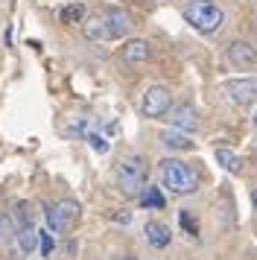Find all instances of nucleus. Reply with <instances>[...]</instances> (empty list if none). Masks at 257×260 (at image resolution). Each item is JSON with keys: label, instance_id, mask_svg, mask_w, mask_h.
I'll use <instances>...</instances> for the list:
<instances>
[{"label": "nucleus", "instance_id": "f257e3e1", "mask_svg": "<svg viewBox=\"0 0 257 260\" xmlns=\"http://www.w3.org/2000/svg\"><path fill=\"white\" fill-rule=\"evenodd\" d=\"M184 21L196 32H205V36H213L219 32V26L225 24V12L213 0H187L184 3Z\"/></svg>", "mask_w": 257, "mask_h": 260}, {"label": "nucleus", "instance_id": "f03ea898", "mask_svg": "<svg viewBox=\"0 0 257 260\" xmlns=\"http://www.w3.org/2000/svg\"><path fill=\"white\" fill-rule=\"evenodd\" d=\"M161 181H164V187L178 193V196H193L199 190L196 170L187 161H178V158H170V161L161 164Z\"/></svg>", "mask_w": 257, "mask_h": 260}, {"label": "nucleus", "instance_id": "7ed1b4c3", "mask_svg": "<svg viewBox=\"0 0 257 260\" xmlns=\"http://www.w3.org/2000/svg\"><path fill=\"white\" fill-rule=\"evenodd\" d=\"M146 178H149V167L140 155H132V158H123L117 164V181H120V190L126 196H140L143 187H146Z\"/></svg>", "mask_w": 257, "mask_h": 260}, {"label": "nucleus", "instance_id": "20e7f679", "mask_svg": "<svg viewBox=\"0 0 257 260\" xmlns=\"http://www.w3.org/2000/svg\"><path fill=\"white\" fill-rule=\"evenodd\" d=\"M44 213H47L50 231L61 234V231H68V228L76 225V219H79V202L76 199H61V202H56V205H47Z\"/></svg>", "mask_w": 257, "mask_h": 260}, {"label": "nucleus", "instance_id": "39448f33", "mask_svg": "<svg viewBox=\"0 0 257 260\" xmlns=\"http://www.w3.org/2000/svg\"><path fill=\"white\" fill-rule=\"evenodd\" d=\"M100 15V24H103V38L105 41H117V38L128 36V29H132V18H128L126 9H120V6H105Z\"/></svg>", "mask_w": 257, "mask_h": 260}, {"label": "nucleus", "instance_id": "423d86ee", "mask_svg": "<svg viewBox=\"0 0 257 260\" xmlns=\"http://www.w3.org/2000/svg\"><path fill=\"white\" fill-rule=\"evenodd\" d=\"M170 108H173V96H170V91H167L164 85H149L146 94H143V103H140L143 117L161 120V117L170 114Z\"/></svg>", "mask_w": 257, "mask_h": 260}, {"label": "nucleus", "instance_id": "0eeeda50", "mask_svg": "<svg viewBox=\"0 0 257 260\" xmlns=\"http://www.w3.org/2000/svg\"><path fill=\"white\" fill-rule=\"evenodd\" d=\"M222 94L234 106H251L257 100V76H237L222 85Z\"/></svg>", "mask_w": 257, "mask_h": 260}, {"label": "nucleus", "instance_id": "6e6552de", "mask_svg": "<svg viewBox=\"0 0 257 260\" xmlns=\"http://www.w3.org/2000/svg\"><path fill=\"white\" fill-rule=\"evenodd\" d=\"M170 126L173 129H181L187 132V135H193V132L199 129V114L193 106H187V103H181V106H173L170 108Z\"/></svg>", "mask_w": 257, "mask_h": 260}, {"label": "nucleus", "instance_id": "1a4fd4ad", "mask_svg": "<svg viewBox=\"0 0 257 260\" xmlns=\"http://www.w3.org/2000/svg\"><path fill=\"white\" fill-rule=\"evenodd\" d=\"M225 59H228V64L231 68H251L257 61V50L248 44V41H234V44H228V53H225Z\"/></svg>", "mask_w": 257, "mask_h": 260}, {"label": "nucleus", "instance_id": "9d476101", "mask_svg": "<svg viewBox=\"0 0 257 260\" xmlns=\"http://www.w3.org/2000/svg\"><path fill=\"white\" fill-rule=\"evenodd\" d=\"M123 59L128 64H140V61H149L152 59V47L149 41H143V38H128L126 44H123Z\"/></svg>", "mask_w": 257, "mask_h": 260}, {"label": "nucleus", "instance_id": "9b49d317", "mask_svg": "<svg viewBox=\"0 0 257 260\" xmlns=\"http://www.w3.org/2000/svg\"><path fill=\"white\" fill-rule=\"evenodd\" d=\"M143 234H146V243H149L152 248H167L170 240H173V231L164 222H155V219L143 225Z\"/></svg>", "mask_w": 257, "mask_h": 260}, {"label": "nucleus", "instance_id": "f8f14e48", "mask_svg": "<svg viewBox=\"0 0 257 260\" xmlns=\"http://www.w3.org/2000/svg\"><path fill=\"white\" fill-rule=\"evenodd\" d=\"M161 143L167 146V149H175V152H187V149H193L196 146V141L187 135V132L181 129H170L161 135Z\"/></svg>", "mask_w": 257, "mask_h": 260}, {"label": "nucleus", "instance_id": "ddd939ff", "mask_svg": "<svg viewBox=\"0 0 257 260\" xmlns=\"http://www.w3.org/2000/svg\"><path fill=\"white\" fill-rule=\"evenodd\" d=\"M18 248H21V254H33L35 246H38V231H35V225H21L18 228Z\"/></svg>", "mask_w": 257, "mask_h": 260}, {"label": "nucleus", "instance_id": "4468645a", "mask_svg": "<svg viewBox=\"0 0 257 260\" xmlns=\"http://www.w3.org/2000/svg\"><path fill=\"white\" fill-rule=\"evenodd\" d=\"M213 158H216V161H219V167H222V170H228V173H240V170H243L240 155L231 152V149H216V152H213Z\"/></svg>", "mask_w": 257, "mask_h": 260}, {"label": "nucleus", "instance_id": "2eb2a0df", "mask_svg": "<svg viewBox=\"0 0 257 260\" xmlns=\"http://www.w3.org/2000/svg\"><path fill=\"white\" fill-rule=\"evenodd\" d=\"M58 21H61V24H82V21H85V6H82V3H68V6L58 12Z\"/></svg>", "mask_w": 257, "mask_h": 260}, {"label": "nucleus", "instance_id": "dca6fc26", "mask_svg": "<svg viewBox=\"0 0 257 260\" xmlns=\"http://www.w3.org/2000/svg\"><path fill=\"white\" fill-rule=\"evenodd\" d=\"M140 205H143V208H155V211H161L164 205H167V199H164V193L158 187H143V193H140Z\"/></svg>", "mask_w": 257, "mask_h": 260}, {"label": "nucleus", "instance_id": "f3484780", "mask_svg": "<svg viewBox=\"0 0 257 260\" xmlns=\"http://www.w3.org/2000/svg\"><path fill=\"white\" fill-rule=\"evenodd\" d=\"M12 219H15L18 228H21V225H29L33 222V205H29V202H18L15 211H12Z\"/></svg>", "mask_w": 257, "mask_h": 260}, {"label": "nucleus", "instance_id": "a211bd4d", "mask_svg": "<svg viewBox=\"0 0 257 260\" xmlns=\"http://www.w3.org/2000/svg\"><path fill=\"white\" fill-rule=\"evenodd\" d=\"M85 141L91 143V149H93V152H100V155H105L108 149H111V143L105 141V138L100 135V132H91V129H88V135H85Z\"/></svg>", "mask_w": 257, "mask_h": 260}, {"label": "nucleus", "instance_id": "6ab92c4d", "mask_svg": "<svg viewBox=\"0 0 257 260\" xmlns=\"http://www.w3.org/2000/svg\"><path fill=\"white\" fill-rule=\"evenodd\" d=\"M18 234V225H15V219H12L6 211H0V240H9V237Z\"/></svg>", "mask_w": 257, "mask_h": 260}, {"label": "nucleus", "instance_id": "aec40b11", "mask_svg": "<svg viewBox=\"0 0 257 260\" xmlns=\"http://www.w3.org/2000/svg\"><path fill=\"white\" fill-rule=\"evenodd\" d=\"M38 248H41V257H50L53 248H56V240L50 231H38Z\"/></svg>", "mask_w": 257, "mask_h": 260}, {"label": "nucleus", "instance_id": "412c9836", "mask_svg": "<svg viewBox=\"0 0 257 260\" xmlns=\"http://www.w3.org/2000/svg\"><path fill=\"white\" fill-rule=\"evenodd\" d=\"M178 222H181V228H184L187 234H196V222H193V216H190L187 211L178 213Z\"/></svg>", "mask_w": 257, "mask_h": 260}, {"label": "nucleus", "instance_id": "4be33fe9", "mask_svg": "<svg viewBox=\"0 0 257 260\" xmlns=\"http://www.w3.org/2000/svg\"><path fill=\"white\" fill-rule=\"evenodd\" d=\"M251 132H254V135H257V108H254V111H251Z\"/></svg>", "mask_w": 257, "mask_h": 260}, {"label": "nucleus", "instance_id": "5701e85b", "mask_svg": "<svg viewBox=\"0 0 257 260\" xmlns=\"http://www.w3.org/2000/svg\"><path fill=\"white\" fill-rule=\"evenodd\" d=\"M251 205H254V211H257V187L251 190Z\"/></svg>", "mask_w": 257, "mask_h": 260}]
</instances>
